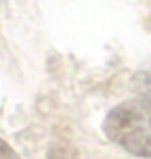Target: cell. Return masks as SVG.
Returning <instances> with one entry per match:
<instances>
[{
	"mask_svg": "<svg viewBox=\"0 0 151 159\" xmlns=\"http://www.w3.org/2000/svg\"><path fill=\"white\" fill-rule=\"evenodd\" d=\"M103 131L112 143L140 158H151V87L106 115Z\"/></svg>",
	"mask_w": 151,
	"mask_h": 159,
	"instance_id": "obj_1",
	"label": "cell"
},
{
	"mask_svg": "<svg viewBox=\"0 0 151 159\" xmlns=\"http://www.w3.org/2000/svg\"><path fill=\"white\" fill-rule=\"evenodd\" d=\"M49 159H75V153L69 146L63 143H57L54 146H51L49 152Z\"/></svg>",
	"mask_w": 151,
	"mask_h": 159,
	"instance_id": "obj_2",
	"label": "cell"
},
{
	"mask_svg": "<svg viewBox=\"0 0 151 159\" xmlns=\"http://www.w3.org/2000/svg\"><path fill=\"white\" fill-rule=\"evenodd\" d=\"M0 159H21V156L3 139H0Z\"/></svg>",
	"mask_w": 151,
	"mask_h": 159,
	"instance_id": "obj_3",
	"label": "cell"
}]
</instances>
